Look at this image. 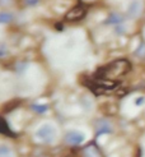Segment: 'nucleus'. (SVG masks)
I'll use <instances>...</instances> for the list:
<instances>
[{"mask_svg": "<svg viewBox=\"0 0 145 157\" xmlns=\"http://www.w3.org/2000/svg\"><path fill=\"white\" fill-rule=\"evenodd\" d=\"M130 70H131L130 61L126 59H118L102 68H99L94 77L103 78V79H108V81H116L118 78L126 75Z\"/></svg>", "mask_w": 145, "mask_h": 157, "instance_id": "nucleus-1", "label": "nucleus"}, {"mask_svg": "<svg viewBox=\"0 0 145 157\" xmlns=\"http://www.w3.org/2000/svg\"><path fill=\"white\" fill-rule=\"evenodd\" d=\"M85 86H88L89 90L93 91L96 95H102V93L110 92L112 90H114L118 86L117 81H108V79H103V78H93L90 81H85L84 83Z\"/></svg>", "mask_w": 145, "mask_h": 157, "instance_id": "nucleus-2", "label": "nucleus"}, {"mask_svg": "<svg viewBox=\"0 0 145 157\" xmlns=\"http://www.w3.org/2000/svg\"><path fill=\"white\" fill-rule=\"evenodd\" d=\"M87 14V9L83 5H76L74 8H71L70 10H67L65 14V21L67 22H78L80 19H83Z\"/></svg>", "mask_w": 145, "mask_h": 157, "instance_id": "nucleus-3", "label": "nucleus"}, {"mask_svg": "<svg viewBox=\"0 0 145 157\" xmlns=\"http://www.w3.org/2000/svg\"><path fill=\"white\" fill-rule=\"evenodd\" d=\"M37 137L40 138L42 142L45 143H51L53 138H55V130H53L52 127H50V125H43V127H41L40 129L37 130Z\"/></svg>", "mask_w": 145, "mask_h": 157, "instance_id": "nucleus-4", "label": "nucleus"}, {"mask_svg": "<svg viewBox=\"0 0 145 157\" xmlns=\"http://www.w3.org/2000/svg\"><path fill=\"white\" fill-rule=\"evenodd\" d=\"M65 139H66V142H67L69 144H71V146H78V144L83 143L84 136L80 132L73 130V132H69V133H67L66 137H65Z\"/></svg>", "mask_w": 145, "mask_h": 157, "instance_id": "nucleus-5", "label": "nucleus"}, {"mask_svg": "<svg viewBox=\"0 0 145 157\" xmlns=\"http://www.w3.org/2000/svg\"><path fill=\"white\" fill-rule=\"evenodd\" d=\"M83 157H102V153L94 143H90L83 150Z\"/></svg>", "mask_w": 145, "mask_h": 157, "instance_id": "nucleus-6", "label": "nucleus"}, {"mask_svg": "<svg viewBox=\"0 0 145 157\" xmlns=\"http://www.w3.org/2000/svg\"><path fill=\"white\" fill-rule=\"evenodd\" d=\"M111 125L108 121L106 120H99L96 124V132H97V136H101L104 134V133H111Z\"/></svg>", "mask_w": 145, "mask_h": 157, "instance_id": "nucleus-7", "label": "nucleus"}, {"mask_svg": "<svg viewBox=\"0 0 145 157\" xmlns=\"http://www.w3.org/2000/svg\"><path fill=\"white\" fill-rule=\"evenodd\" d=\"M141 12V3L140 2H132L129 8V15L130 17H137Z\"/></svg>", "mask_w": 145, "mask_h": 157, "instance_id": "nucleus-8", "label": "nucleus"}, {"mask_svg": "<svg viewBox=\"0 0 145 157\" xmlns=\"http://www.w3.org/2000/svg\"><path fill=\"white\" fill-rule=\"evenodd\" d=\"M0 134H5V136H12L14 137V133L10 130L9 125H8L6 120L4 119V117L0 116Z\"/></svg>", "mask_w": 145, "mask_h": 157, "instance_id": "nucleus-9", "label": "nucleus"}, {"mask_svg": "<svg viewBox=\"0 0 145 157\" xmlns=\"http://www.w3.org/2000/svg\"><path fill=\"white\" fill-rule=\"evenodd\" d=\"M121 22H122V17H121V15L113 13V14H111L110 17H108V19L104 22V25H120Z\"/></svg>", "mask_w": 145, "mask_h": 157, "instance_id": "nucleus-10", "label": "nucleus"}, {"mask_svg": "<svg viewBox=\"0 0 145 157\" xmlns=\"http://www.w3.org/2000/svg\"><path fill=\"white\" fill-rule=\"evenodd\" d=\"M14 18V15L10 12H2L0 13V23H9Z\"/></svg>", "mask_w": 145, "mask_h": 157, "instance_id": "nucleus-11", "label": "nucleus"}, {"mask_svg": "<svg viewBox=\"0 0 145 157\" xmlns=\"http://www.w3.org/2000/svg\"><path fill=\"white\" fill-rule=\"evenodd\" d=\"M31 109L34 110V111L37 114H43L47 111V109L49 106H46V105H38V104H33V105H31Z\"/></svg>", "mask_w": 145, "mask_h": 157, "instance_id": "nucleus-12", "label": "nucleus"}, {"mask_svg": "<svg viewBox=\"0 0 145 157\" xmlns=\"http://www.w3.org/2000/svg\"><path fill=\"white\" fill-rule=\"evenodd\" d=\"M135 54H136L139 58H145V42H141V44H140L139 49L136 50Z\"/></svg>", "mask_w": 145, "mask_h": 157, "instance_id": "nucleus-13", "label": "nucleus"}, {"mask_svg": "<svg viewBox=\"0 0 145 157\" xmlns=\"http://www.w3.org/2000/svg\"><path fill=\"white\" fill-rule=\"evenodd\" d=\"M0 157H10V151L6 147H0Z\"/></svg>", "mask_w": 145, "mask_h": 157, "instance_id": "nucleus-14", "label": "nucleus"}, {"mask_svg": "<svg viewBox=\"0 0 145 157\" xmlns=\"http://www.w3.org/2000/svg\"><path fill=\"white\" fill-rule=\"evenodd\" d=\"M144 102H145V97H137V98L135 100V105H136V106H141Z\"/></svg>", "mask_w": 145, "mask_h": 157, "instance_id": "nucleus-15", "label": "nucleus"}, {"mask_svg": "<svg viewBox=\"0 0 145 157\" xmlns=\"http://www.w3.org/2000/svg\"><path fill=\"white\" fill-rule=\"evenodd\" d=\"M5 49H4V46H2V49H0V56H3V55H5Z\"/></svg>", "mask_w": 145, "mask_h": 157, "instance_id": "nucleus-16", "label": "nucleus"}, {"mask_svg": "<svg viewBox=\"0 0 145 157\" xmlns=\"http://www.w3.org/2000/svg\"><path fill=\"white\" fill-rule=\"evenodd\" d=\"M37 0H28V4H36Z\"/></svg>", "mask_w": 145, "mask_h": 157, "instance_id": "nucleus-17", "label": "nucleus"}]
</instances>
